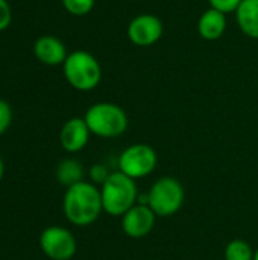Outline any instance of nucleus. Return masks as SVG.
<instances>
[{
    "mask_svg": "<svg viewBox=\"0 0 258 260\" xmlns=\"http://www.w3.org/2000/svg\"><path fill=\"white\" fill-rule=\"evenodd\" d=\"M62 212L65 219L76 227L94 224L103 213L100 189L90 181H79L67 187L62 198Z\"/></svg>",
    "mask_w": 258,
    "mask_h": 260,
    "instance_id": "f257e3e1",
    "label": "nucleus"
},
{
    "mask_svg": "<svg viewBox=\"0 0 258 260\" xmlns=\"http://www.w3.org/2000/svg\"><path fill=\"white\" fill-rule=\"evenodd\" d=\"M99 189L103 212L109 216L122 218L138 203L137 181L120 171L111 172Z\"/></svg>",
    "mask_w": 258,
    "mask_h": 260,
    "instance_id": "f03ea898",
    "label": "nucleus"
},
{
    "mask_svg": "<svg viewBox=\"0 0 258 260\" xmlns=\"http://www.w3.org/2000/svg\"><path fill=\"white\" fill-rule=\"evenodd\" d=\"M93 136L100 139H116L126 133L129 126V117L126 111L114 102H96L90 105L84 114Z\"/></svg>",
    "mask_w": 258,
    "mask_h": 260,
    "instance_id": "7ed1b4c3",
    "label": "nucleus"
},
{
    "mask_svg": "<svg viewBox=\"0 0 258 260\" xmlns=\"http://www.w3.org/2000/svg\"><path fill=\"white\" fill-rule=\"evenodd\" d=\"M62 75L67 84L78 91H91L102 81V66L88 50H73L62 64Z\"/></svg>",
    "mask_w": 258,
    "mask_h": 260,
    "instance_id": "20e7f679",
    "label": "nucleus"
},
{
    "mask_svg": "<svg viewBox=\"0 0 258 260\" xmlns=\"http://www.w3.org/2000/svg\"><path fill=\"white\" fill-rule=\"evenodd\" d=\"M148 206L158 218H169L176 215L186 201V190L179 180L170 175L155 180L148 192Z\"/></svg>",
    "mask_w": 258,
    "mask_h": 260,
    "instance_id": "39448f33",
    "label": "nucleus"
},
{
    "mask_svg": "<svg viewBox=\"0 0 258 260\" xmlns=\"http://www.w3.org/2000/svg\"><path fill=\"white\" fill-rule=\"evenodd\" d=\"M157 163V151L148 143H134L125 148L117 160L119 171L135 181L151 175L155 171Z\"/></svg>",
    "mask_w": 258,
    "mask_h": 260,
    "instance_id": "423d86ee",
    "label": "nucleus"
},
{
    "mask_svg": "<svg viewBox=\"0 0 258 260\" xmlns=\"http://www.w3.org/2000/svg\"><path fill=\"white\" fill-rule=\"evenodd\" d=\"M164 34L163 20L151 12H143L132 17L126 26V37L135 47H152Z\"/></svg>",
    "mask_w": 258,
    "mask_h": 260,
    "instance_id": "0eeeda50",
    "label": "nucleus"
},
{
    "mask_svg": "<svg viewBox=\"0 0 258 260\" xmlns=\"http://www.w3.org/2000/svg\"><path fill=\"white\" fill-rule=\"evenodd\" d=\"M41 251L50 260H70L78 250V242L68 229L52 225L40 235Z\"/></svg>",
    "mask_w": 258,
    "mask_h": 260,
    "instance_id": "6e6552de",
    "label": "nucleus"
},
{
    "mask_svg": "<svg viewBox=\"0 0 258 260\" xmlns=\"http://www.w3.org/2000/svg\"><path fill=\"white\" fill-rule=\"evenodd\" d=\"M157 218L148 204L137 203L122 216V230L131 239H143L154 230Z\"/></svg>",
    "mask_w": 258,
    "mask_h": 260,
    "instance_id": "1a4fd4ad",
    "label": "nucleus"
},
{
    "mask_svg": "<svg viewBox=\"0 0 258 260\" xmlns=\"http://www.w3.org/2000/svg\"><path fill=\"white\" fill-rule=\"evenodd\" d=\"M91 131L84 117L68 119L59 131V143L68 154L81 152L90 142Z\"/></svg>",
    "mask_w": 258,
    "mask_h": 260,
    "instance_id": "9d476101",
    "label": "nucleus"
},
{
    "mask_svg": "<svg viewBox=\"0 0 258 260\" xmlns=\"http://www.w3.org/2000/svg\"><path fill=\"white\" fill-rule=\"evenodd\" d=\"M35 58L44 66H62L70 52L62 40L55 35H41L32 46Z\"/></svg>",
    "mask_w": 258,
    "mask_h": 260,
    "instance_id": "9b49d317",
    "label": "nucleus"
},
{
    "mask_svg": "<svg viewBox=\"0 0 258 260\" xmlns=\"http://www.w3.org/2000/svg\"><path fill=\"white\" fill-rule=\"evenodd\" d=\"M227 26H228L227 14L213 8H207L196 21V30L199 37L205 41L220 40L227 30Z\"/></svg>",
    "mask_w": 258,
    "mask_h": 260,
    "instance_id": "f8f14e48",
    "label": "nucleus"
},
{
    "mask_svg": "<svg viewBox=\"0 0 258 260\" xmlns=\"http://www.w3.org/2000/svg\"><path fill=\"white\" fill-rule=\"evenodd\" d=\"M234 15L240 32L251 40H258V0H242Z\"/></svg>",
    "mask_w": 258,
    "mask_h": 260,
    "instance_id": "ddd939ff",
    "label": "nucleus"
},
{
    "mask_svg": "<svg viewBox=\"0 0 258 260\" xmlns=\"http://www.w3.org/2000/svg\"><path fill=\"white\" fill-rule=\"evenodd\" d=\"M82 177H84V168L75 158H65L56 168V178L65 187H70L79 181H84Z\"/></svg>",
    "mask_w": 258,
    "mask_h": 260,
    "instance_id": "4468645a",
    "label": "nucleus"
},
{
    "mask_svg": "<svg viewBox=\"0 0 258 260\" xmlns=\"http://www.w3.org/2000/svg\"><path fill=\"white\" fill-rule=\"evenodd\" d=\"M255 250L243 239H233L225 247V260H254Z\"/></svg>",
    "mask_w": 258,
    "mask_h": 260,
    "instance_id": "2eb2a0df",
    "label": "nucleus"
},
{
    "mask_svg": "<svg viewBox=\"0 0 258 260\" xmlns=\"http://www.w3.org/2000/svg\"><path fill=\"white\" fill-rule=\"evenodd\" d=\"M62 3V8L70 14V15H75V17H84V15H88L94 5H96V0H61Z\"/></svg>",
    "mask_w": 258,
    "mask_h": 260,
    "instance_id": "dca6fc26",
    "label": "nucleus"
},
{
    "mask_svg": "<svg viewBox=\"0 0 258 260\" xmlns=\"http://www.w3.org/2000/svg\"><path fill=\"white\" fill-rule=\"evenodd\" d=\"M109 174H111L109 169H108L105 165H102V163L93 165V166L90 168V171H88L90 180H91V183L96 184V186H102V184L106 181V178L109 177Z\"/></svg>",
    "mask_w": 258,
    "mask_h": 260,
    "instance_id": "f3484780",
    "label": "nucleus"
},
{
    "mask_svg": "<svg viewBox=\"0 0 258 260\" xmlns=\"http://www.w3.org/2000/svg\"><path fill=\"white\" fill-rule=\"evenodd\" d=\"M11 123H12V108L5 99H0V136L9 129Z\"/></svg>",
    "mask_w": 258,
    "mask_h": 260,
    "instance_id": "a211bd4d",
    "label": "nucleus"
},
{
    "mask_svg": "<svg viewBox=\"0 0 258 260\" xmlns=\"http://www.w3.org/2000/svg\"><path fill=\"white\" fill-rule=\"evenodd\" d=\"M208 3H210V8L217 9L228 15V14L236 12V9L242 3V0H208Z\"/></svg>",
    "mask_w": 258,
    "mask_h": 260,
    "instance_id": "6ab92c4d",
    "label": "nucleus"
},
{
    "mask_svg": "<svg viewBox=\"0 0 258 260\" xmlns=\"http://www.w3.org/2000/svg\"><path fill=\"white\" fill-rule=\"evenodd\" d=\"M12 21V9L8 0H0V32L9 27Z\"/></svg>",
    "mask_w": 258,
    "mask_h": 260,
    "instance_id": "aec40b11",
    "label": "nucleus"
},
{
    "mask_svg": "<svg viewBox=\"0 0 258 260\" xmlns=\"http://www.w3.org/2000/svg\"><path fill=\"white\" fill-rule=\"evenodd\" d=\"M3 172H5V166H3V160L0 158V181H2V177H3Z\"/></svg>",
    "mask_w": 258,
    "mask_h": 260,
    "instance_id": "412c9836",
    "label": "nucleus"
},
{
    "mask_svg": "<svg viewBox=\"0 0 258 260\" xmlns=\"http://www.w3.org/2000/svg\"><path fill=\"white\" fill-rule=\"evenodd\" d=\"M254 260H258V248L255 250V253H254Z\"/></svg>",
    "mask_w": 258,
    "mask_h": 260,
    "instance_id": "4be33fe9",
    "label": "nucleus"
}]
</instances>
